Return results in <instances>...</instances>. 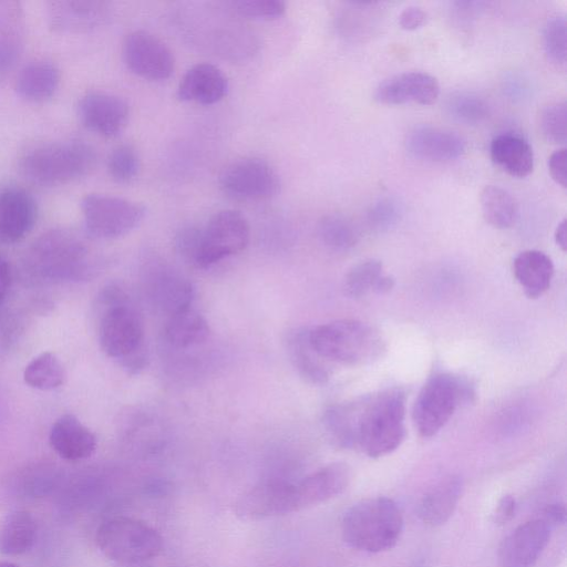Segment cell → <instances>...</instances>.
Listing matches in <instances>:
<instances>
[{"label": "cell", "instance_id": "cell-3", "mask_svg": "<svg viewBox=\"0 0 567 567\" xmlns=\"http://www.w3.org/2000/svg\"><path fill=\"white\" fill-rule=\"evenodd\" d=\"M403 530V516L398 504L385 496L362 499L343 515L341 534L344 543L365 553L393 548Z\"/></svg>", "mask_w": 567, "mask_h": 567}, {"label": "cell", "instance_id": "cell-46", "mask_svg": "<svg viewBox=\"0 0 567 567\" xmlns=\"http://www.w3.org/2000/svg\"><path fill=\"white\" fill-rule=\"evenodd\" d=\"M426 12L415 6L405 8L399 16V24L403 30L413 31L423 27L426 22Z\"/></svg>", "mask_w": 567, "mask_h": 567}, {"label": "cell", "instance_id": "cell-35", "mask_svg": "<svg viewBox=\"0 0 567 567\" xmlns=\"http://www.w3.org/2000/svg\"><path fill=\"white\" fill-rule=\"evenodd\" d=\"M317 231L320 241L338 252L351 249L359 239L355 226L339 214L324 215L318 223Z\"/></svg>", "mask_w": 567, "mask_h": 567}, {"label": "cell", "instance_id": "cell-28", "mask_svg": "<svg viewBox=\"0 0 567 567\" xmlns=\"http://www.w3.org/2000/svg\"><path fill=\"white\" fill-rule=\"evenodd\" d=\"M59 83L58 66L50 61L38 60L20 70L14 89L21 99L35 103L49 100L58 90Z\"/></svg>", "mask_w": 567, "mask_h": 567}, {"label": "cell", "instance_id": "cell-36", "mask_svg": "<svg viewBox=\"0 0 567 567\" xmlns=\"http://www.w3.org/2000/svg\"><path fill=\"white\" fill-rule=\"evenodd\" d=\"M383 275L381 261L375 259L360 261L347 272L343 279L344 293L351 298H361L369 291H374Z\"/></svg>", "mask_w": 567, "mask_h": 567}, {"label": "cell", "instance_id": "cell-43", "mask_svg": "<svg viewBox=\"0 0 567 567\" xmlns=\"http://www.w3.org/2000/svg\"><path fill=\"white\" fill-rule=\"evenodd\" d=\"M200 227L185 226L175 236V248L177 252L188 262L195 265Z\"/></svg>", "mask_w": 567, "mask_h": 567}, {"label": "cell", "instance_id": "cell-4", "mask_svg": "<svg viewBox=\"0 0 567 567\" xmlns=\"http://www.w3.org/2000/svg\"><path fill=\"white\" fill-rule=\"evenodd\" d=\"M309 341L323 360L343 365L372 363L386 349L375 327L353 319L334 320L309 329Z\"/></svg>", "mask_w": 567, "mask_h": 567}, {"label": "cell", "instance_id": "cell-17", "mask_svg": "<svg viewBox=\"0 0 567 567\" xmlns=\"http://www.w3.org/2000/svg\"><path fill=\"white\" fill-rule=\"evenodd\" d=\"M38 214V204L27 189L18 186L0 188V243L22 240L37 224Z\"/></svg>", "mask_w": 567, "mask_h": 567}, {"label": "cell", "instance_id": "cell-14", "mask_svg": "<svg viewBox=\"0 0 567 567\" xmlns=\"http://www.w3.org/2000/svg\"><path fill=\"white\" fill-rule=\"evenodd\" d=\"M76 114L89 131L103 137H115L127 125L130 106L115 94L89 92L79 100Z\"/></svg>", "mask_w": 567, "mask_h": 567}, {"label": "cell", "instance_id": "cell-12", "mask_svg": "<svg viewBox=\"0 0 567 567\" xmlns=\"http://www.w3.org/2000/svg\"><path fill=\"white\" fill-rule=\"evenodd\" d=\"M122 55L126 68L144 80L164 81L175 70L172 50L159 38L145 30H135L125 37Z\"/></svg>", "mask_w": 567, "mask_h": 567}, {"label": "cell", "instance_id": "cell-15", "mask_svg": "<svg viewBox=\"0 0 567 567\" xmlns=\"http://www.w3.org/2000/svg\"><path fill=\"white\" fill-rule=\"evenodd\" d=\"M113 17L110 2L90 0H58L47 3V19L56 32L75 33L99 29Z\"/></svg>", "mask_w": 567, "mask_h": 567}, {"label": "cell", "instance_id": "cell-22", "mask_svg": "<svg viewBox=\"0 0 567 567\" xmlns=\"http://www.w3.org/2000/svg\"><path fill=\"white\" fill-rule=\"evenodd\" d=\"M228 80L223 71L212 63H197L182 76L177 96L183 102L212 105L225 97Z\"/></svg>", "mask_w": 567, "mask_h": 567}, {"label": "cell", "instance_id": "cell-42", "mask_svg": "<svg viewBox=\"0 0 567 567\" xmlns=\"http://www.w3.org/2000/svg\"><path fill=\"white\" fill-rule=\"evenodd\" d=\"M401 215V205L394 198L384 197L371 205L368 223L375 231H388L398 224Z\"/></svg>", "mask_w": 567, "mask_h": 567}, {"label": "cell", "instance_id": "cell-13", "mask_svg": "<svg viewBox=\"0 0 567 567\" xmlns=\"http://www.w3.org/2000/svg\"><path fill=\"white\" fill-rule=\"evenodd\" d=\"M234 512L243 520H260L297 512L295 484L282 480L260 482L237 498Z\"/></svg>", "mask_w": 567, "mask_h": 567}, {"label": "cell", "instance_id": "cell-51", "mask_svg": "<svg viewBox=\"0 0 567 567\" xmlns=\"http://www.w3.org/2000/svg\"><path fill=\"white\" fill-rule=\"evenodd\" d=\"M0 567H19V566L11 561H0Z\"/></svg>", "mask_w": 567, "mask_h": 567}, {"label": "cell", "instance_id": "cell-26", "mask_svg": "<svg viewBox=\"0 0 567 567\" xmlns=\"http://www.w3.org/2000/svg\"><path fill=\"white\" fill-rule=\"evenodd\" d=\"M493 163L513 177H526L534 169V153L529 143L514 133L495 136L489 146Z\"/></svg>", "mask_w": 567, "mask_h": 567}, {"label": "cell", "instance_id": "cell-48", "mask_svg": "<svg viewBox=\"0 0 567 567\" xmlns=\"http://www.w3.org/2000/svg\"><path fill=\"white\" fill-rule=\"evenodd\" d=\"M11 284V270L8 260L0 255V303L6 298Z\"/></svg>", "mask_w": 567, "mask_h": 567}, {"label": "cell", "instance_id": "cell-52", "mask_svg": "<svg viewBox=\"0 0 567 567\" xmlns=\"http://www.w3.org/2000/svg\"><path fill=\"white\" fill-rule=\"evenodd\" d=\"M122 567H142V564H140V565H122Z\"/></svg>", "mask_w": 567, "mask_h": 567}, {"label": "cell", "instance_id": "cell-31", "mask_svg": "<svg viewBox=\"0 0 567 567\" xmlns=\"http://www.w3.org/2000/svg\"><path fill=\"white\" fill-rule=\"evenodd\" d=\"M480 203L484 219L494 228H509L518 218L516 199L499 186H485L481 192Z\"/></svg>", "mask_w": 567, "mask_h": 567}, {"label": "cell", "instance_id": "cell-41", "mask_svg": "<svg viewBox=\"0 0 567 567\" xmlns=\"http://www.w3.org/2000/svg\"><path fill=\"white\" fill-rule=\"evenodd\" d=\"M567 109L565 102L551 103L545 107L540 116V127L547 141L554 144L566 142Z\"/></svg>", "mask_w": 567, "mask_h": 567}, {"label": "cell", "instance_id": "cell-47", "mask_svg": "<svg viewBox=\"0 0 567 567\" xmlns=\"http://www.w3.org/2000/svg\"><path fill=\"white\" fill-rule=\"evenodd\" d=\"M542 518L546 520L550 527L563 525L566 520L565 505L558 502L548 504L543 512Z\"/></svg>", "mask_w": 567, "mask_h": 567}, {"label": "cell", "instance_id": "cell-30", "mask_svg": "<svg viewBox=\"0 0 567 567\" xmlns=\"http://www.w3.org/2000/svg\"><path fill=\"white\" fill-rule=\"evenodd\" d=\"M38 525L31 513L13 511L0 522V554L18 556L29 551L35 540Z\"/></svg>", "mask_w": 567, "mask_h": 567}, {"label": "cell", "instance_id": "cell-5", "mask_svg": "<svg viewBox=\"0 0 567 567\" xmlns=\"http://www.w3.org/2000/svg\"><path fill=\"white\" fill-rule=\"evenodd\" d=\"M100 303L99 341L104 353L122 362L145 349L143 321L130 296L112 286L103 291Z\"/></svg>", "mask_w": 567, "mask_h": 567}, {"label": "cell", "instance_id": "cell-40", "mask_svg": "<svg viewBox=\"0 0 567 567\" xmlns=\"http://www.w3.org/2000/svg\"><path fill=\"white\" fill-rule=\"evenodd\" d=\"M544 50L548 60L557 65L566 63V18L564 14L551 16L543 31Z\"/></svg>", "mask_w": 567, "mask_h": 567}, {"label": "cell", "instance_id": "cell-29", "mask_svg": "<svg viewBox=\"0 0 567 567\" xmlns=\"http://www.w3.org/2000/svg\"><path fill=\"white\" fill-rule=\"evenodd\" d=\"M210 333L207 320L193 307L167 317L164 338L174 349L186 350L206 342Z\"/></svg>", "mask_w": 567, "mask_h": 567}, {"label": "cell", "instance_id": "cell-1", "mask_svg": "<svg viewBox=\"0 0 567 567\" xmlns=\"http://www.w3.org/2000/svg\"><path fill=\"white\" fill-rule=\"evenodd\" d=\"M322 424L340 449H359L371 458L394 452L404 441L405 393L391 388L329 406Z\"/></svg>", "mask_w": 567, "mask_h": 567}, {"label": "cell", "instance_id": "cell-2", "mask_svg": "<svg viewBox=\"0 0 567 567\" xmlns=\"http://www.w3.org/2000/svg\"><path fill=\"white\" fill-rule=\"evenodd\" d=\"M96 161L95 148L85 141H55L25 151L19 159V169L33 184L59 186L89 175Z\"/></svg>", "mask_w": 567, "mask_h": 567}, {"label": "cell", "instance_id": "cell-50", "mask_svg": "<svg viewBox=\"0 0 567 567\" xmlns=\"http://www.w3.org/2000/svg\"><path fill=\"white\" fill-rule=\"evenodd\" d=\"M393 286H394L393 277L383 275L379 279V281H378V284H377V286L374 288V292H377V293H386V292H389L393 288Z\"/></svg>", "mask_w": 567, "mask_h": 567}, {"label": "cell", "instance_id": "cell-21", "mask_svg": "<svg viewBox=\"0 0 567 567\" xmlns=\"http://www.w3.org/2000/svg\"><path fill=\"white\" fill-rule=\"evenodd\" d=\"M405 146L412 156L429 162L452 161L465 151V142L458 134L431 125L410 131Z\"/></svg>", "mask_w": 567, "mask_h": 567}, {"label": "cell", "instance_id": "cell-37", "mask_svg": "<svg viewBox=\"0 0 567 567\" xmlns=\"http://www.w3.org/2000/svg\"><path fill=\"white\" fill-rule=\"evenodd\" d=\"M446 111L458 122L476 124L488 116L489 107L485 100L476 94L457 92L447 99Z\"/></svg>", "mask_w": 567, "mask_h": 567}, {"label": "cell", "instance_id": "cell-34", "mask_svg": "<svg viewBox=\"0 0 567 567\" xmlns=\"http://www.w3.org/2000/svg\"><path fill=\"white\" fill-rule=\"evenodd\" d=\"M65 379L64 368L52 352H42L33 358L23 372L24 382L38 390L50 391L61 386Z\"/></svg>", "mask_w": 567, "mask_h": 567}, {"label": "cell", "instance_id": "cell-19", "mask_svg": "<svg viewBox=\"0 0 567 567\" xmlns=\"http://www.w3.org/2000/svg\"><path fill=\"white\" fill-rule=\"evenodd\" d=\"M351 476V468L347 463L333 462L295 483L297 512L342 494L349 486Z\"/></svg>", "mask_w": 567, "mask_h": 567}, {"label": "cell", "instance_id": "cell-16", "mask_svg": "<svg viewBox=\"0 0 567 567\" xmlns=\"http://www.w3.org/2000/svg\"><path fill=\"white\" fill-rule=\"evenodd\" d=\"M550 525L543 518L517 526L501 544L502 567H533L550 538Z\"/></svg>", "mask_w": 567, "mask_h": 567}, {"label": "cell", "instance_id": "cell-7", "mask_svg": "<svg viewBox=\"0 0 567 567\" xmlns=\"http://www.w3.org/2000/svg\"><path fill=\"white\" fill-rule=\"evenodd\" d=\"M104 556L120 565H140L163 549V538L143 520L116 516L103 522L95 536Z\"/></svg>", "mask_w": 567, "mask_h": 567}, {"label": "cell", "instance_id": "cell-25", "mask_svg": "<svg viewBox=\"0 0 567 567\" xmlns=\"http://www.w3.org/2000/svg\"><path fill=\"white\" fill-rule=\"evenodd\" d=\"M289 360L298 374L311 384L321 385L329 381L331 369L312 348L309 341V329L296 328L286 338Z\"/></svg>", "mask_w": 567, "mask_h": 567}, {"label": "cell", "instance_id": "cell-33", "mask_svg": "<svg viewBox=\"0 0 567 567\" xmlns=\"http://www.w3.org/2000/svg\"><path fill=\"white\" fill-rule=\"evenodd\" d=\"M59 478V473L53 466L32 465L11 478L10 489L21 498H41L55 488Z\"/></svg>", "mask_w": 567, "mask_h": 567}, {"label": "cell", "instance_id": "cell-45", "mask_svg": "<svg viewBox=\"0 0 567 567\" xmlns=\"http://www.w3.org/2000/svg\"><path fill=\"white\" fill-rule=\"evenodd\" d=\"M566 148H559L548 158V171L551 178L561 187H566Z\"/></svg>", "mask_w": 567, "mask_h": 567}, {"label": "cell", "instance_id": "cell-11", "mask_svg": "<svg viewBox=\"0 0 567 567\" xmlns=\"http://www.w3.org/2000/svg\"><path fill=\"white\" fill-rule=\"evenodd\" d=\"M218 185L231 199L261 202L275 197L281 182L277 171L267 161L246 156L230 162L221 169Z\"/></svg>", "mask_w": 567, "mask_h": 567}, {"label": "cell", "instance_id": "cell-9", "mask_svg": "<svg viewBox=\"0 0 567 567\" xmlns=\"http://www.w3.org/2000/svg\"><path fill=\"white\" fill-rule=\"evenodd\" d=\"M86 255L82 240L65 229L42 234L29 250V259L37 271L51 278H70L83 274Z\"/></svg>", "mask_w": 567, "mask_h": 567}, {"label": "cell", "instance_id": "cell-39", "mask_svg": "<svg viewBox=\"0 0 567 567\" xmlns=\"http://www.w3.org/2000/svg\"><path fill=\"white\" fill-rule=\"evenodd\" d=\"M221 4L237 18L255 20H274L286 11V3L281 0H231Z\"/></svg>", "mask_w": 567, "mask_h": 567}, {"label": "cell", "instance_id": "cell-6", "mask_svg": "<svg viewBox=\"0 0 567 567\" xmlns=\"http://www.w3.org/2000/svg\"><path fill=\"white\" fill-rule=\"evenodd\" d=\"M474 394L468 380L449 372L431 375L413 406L414 425L422 437H432L449 422L457 406Z\"/></svg>", "mask_w": 567, "mask_h": 567}, {"label": "cell", "instance_id": "cell-8", "mask_svg": "<svg viewBox=\"0 0 567 567\" xmlns=\"http://www.w3.org/2000/svg\"><path fill=\"white\" fill-rule=\"evenodd\" d=\"M80 206L87 234L100 239H114L131 233L146 214L143 204L105 194H89Z\"/></svg>", "mask_w": 567, "mask_h": 567}, {"label": "cell", "instance_id": "cell-27", "mask_svg": "<svg viewBox=\"0 0 567 567\" xmlns=\"http://www.w3.org/2000/svg\"><path fill=\"white\" fill-rule=\"evenodd\" d=\"M513 270L525 295L534 299L549 288L554 276V264L545 252L529 249L515 257Z\"/></svg>", "mask_w": 567, "mask_h": 567}, {"label": "cell", "instance_id": "cell-49", "mask_svg": "<svg viewBox=\"0 0 567 567\" xmlns=\"http://www.w3.org/2000/svg\"><path fill=\"white\" fill-rule=\"evenodd\" d=\"M555 241L563 251L567 248L566 219H563L556 227Z\"/></svg>", "mask_w": 567, "mask_h": 567}, {"label": "cell", "instance_id": "cell-44", "mask_svg": "<svg viewBox=\"0 0 567 567\" xmlns=\"http://www.w3.org/2000/svg\"><path fill=\"white\" fill-rule=\"evenodd\" d=\"M516 499L513 495L511 494H505L503 495L493 513H492V520L494 524L498 525V526H503L505 524H507L508 522H511L514 516H515V513H516Z\"/></svg>", "mask_w": 567, "mask_h": 567}, {"label": "cell", "instance_id": "cell-23", "mask_svg": "<svg viewBox=\"0 0 567 567\" xmlns=\"http://www.w3.org/2000/svg\"><path fill=\"white\" fill-rule=\"evenodd\" d=\"M52 450L63 460L81 461L96 449V437L73 414H63L52 424L49 433Z\"/></svg>", "mask_w": 567, "mask_h": 567}, {"label": "cell", "instance_id": "cell-24", "mask_svg": "<svg viewBox=\"0 0 567 567\" xmlns=\"http://www.w3.org/2000/svg\"><path fill=\"white\" fill-rule=\"evenodd\" d=\"M462 493L463 481L460 476L442 478L422 497L417 507L420 519L431 527L445 524L453 515Z\"/></svg>", "mask_w": 567, "mask_h": 567}, {"label": "cell", "instance_id": "cell-32", "mask_svg": "<svg viewBox=\"0 0 567 567\" xmlns=\"http://www.w3.org/2000/svg\"><path fill=\"white\" fill-rule=\"evenodd\" d=\"M18 9L0 3V79L14 66L21 54L22 35Z\"/></svg>", "mask_w": 567, "mask_h": 567}, {"label": "cell", "instance_id": "cell-38", "mask_svg": "<svg viewBox=\"0 0 567 567\" xmlns=\"http://www.w3.org/2000/svg\"><path fill=\"white\" fill-rule=\"evenodd\" d=\"M141 159L136 148L122 144L112 150L107 157L110 177L118 184H130L138 175Z\"/></svg>", "mask_w": 567, "mask_h": 567}, {"label": "cell", "instance_id": "cell-20", "mask_svg": "<svg viewBox=\"0 0 567 567\" xmlns=\"http://www.w3.org/2000/svg\"><path fill=\"white\" fill-rule=\"evenodd\" d=\"M146 293L152 305L167 317L190 308L194 300L192 282L166 267L152 270L146 280Z\"/></svg>", "mask_w": 567, "mask_h": 567}, {"label": "cell", "instance_id": "cell-10", "mask_svg": "<svg viewBox=\"0 0 567 567\" xmlns=\"http://www.w3.org/2000/svg\"><path fill=\"white\" fill-rule=\"evenodd\" d=\"M249 238L248 220L239 210H218L204 227H200L195 266L208 268L241 252L247 247Z\"/></svg>", "mask_w": 567, "mask_h": 567}, {"label": "cell", "instance_id": "cell-18", "mask_svg": "<svg viewBox=\"0 0 567 567\" xmlns=\"http://www.w3.org/2000/svg\"><path fill=\"white\" fill-rule=\"evenodd\" d=\"M440 95L437 80L421 71L395 74L382 81L374 91L377 102L385 105L433 104Z\"/></svg>", "mask_w": 567, "mask_h": 567}]
</instances>
